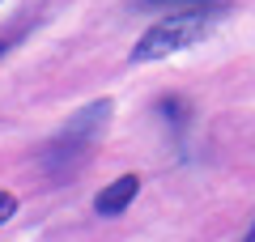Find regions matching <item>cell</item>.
Segmentation results:
<instances>
[{
    "label": "cell",
    "mask_w": 255,
    "mask_h": 242,
    "mask_svg": "<svg viewBox=\"0 0 255 242\" xmlns=\"http://www.w3.org/2000/svg\"><path fill=\"white\" fill-rule=\"evenodd\" d=\"M217 21H221V4H204V9H174L170 17H162L157 26L145 30V38L136 43L132 60L149 64V60H162V55H174V51H183V47L200 43Z\"/></svg>",
    "instance_id": "cell-1"
},
{
    "label": "cell",
    "mask_w": 255,
    "mask_h": 242,
    "mask_svg": "<svg viewBox=\"0 0 255 242\" xmlns=\"http://www.w3.org/2000/svg\"><path fill=\"white\" fill-rule=\"evenodd\" d=\"M111 111H115L111 98H98V102H90V107H81L73 119H68V127L47 144V166H51V170H73L77 161L90 153V144L98 140V132L107 127Z\"/></svg>",
    "instance_id": "cell-2"
},
{
    "label": "cell",
    "mask_w": 255,
    "mask_h": 242,
    "mask_svg": "<svg viewBox=\"0 0 255 242\" xmlns=\"http://www.w3.org/2000/svg\"><path fill=\"white\" fill-rule=\"evenodd\" d=\"M140 191V174H119L115 183H107V187L94 196V208H98V217H119L132 200H136Z\"/></svg>",
    "instance_id": "cell-3"
},
{
    "label": "cell",
    "mask_w": 255,
    "mask_h": 242,
    "mask_svg": "<svg viewBox=\"0 0 255 242\" xmlns=\"http://www.w3.org/2000/svg\"><path fill=\"white\" fill-rule=\"evenodd\" d=\"M145 4H157V9H204V4H217V0H145Z\"/></svg>",
    "instance_id": "cell-4"
},
{
    "label": "cell",
    "mask_w": 255,
    "mask_h": 242,
    "mask_svg": "<svg viewBox=\"0 0 255 242\" xmlns=\"http://www.w3.org/2000/svg\"><path fill=\"white\" fill-rule=\"evenodd\" d=\"M13 213H17V196H13V191H0V225L9 221Z\"/></svg>",
    "instance_id": "cell-5"
},
{
    "label": "cell",
    "mask_w": 255,
    "mask_h": 242,
    "mask_svg": "<svg viewBox=\"0 0 255 242\" xmlns=\"http://www.w3.org/2000/svg\"><path fill=\"white\" fill-rule=\"evenodd\" d=\"M247 242H255V225H251V234H247Z\"/></svg>",
    "instance_id": "cell-6"
},
{
    "label": "cell",
    "mask_w": 255,
    "mask_h": 242,
    "mask_svg": "<svg viewBox=\"0 0 255 242\" xmlns=\"http://www.w3.org/2000/svg\"><path fill=\"white\" fill-rule=\"evenodd\" d=\"M4 51H9V43H0V55H4Z\"/></svg>",
    "instance_id": "cell-7"
}]
</instances>
